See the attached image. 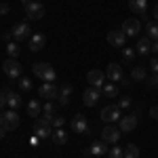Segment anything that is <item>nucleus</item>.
Masks as SVG:
<instances>
[{"label":"nucleus","instance_id":"nucleus-14","mask_svg":"<svg viewBox=\"0 0 158 158\" xmlns=\"http://www.w3.org/2000/svg\"><path fill=\"white\" fill-rule=\"evenodd\" d=\"M38 95L49 99V101H53V99H57V95H59V89H57V85H53V82H44V85H40V89H38Z\"/></svg>","mask_w":158,"mask_h":158},{"label":"nucleus","instance_id":"nucleus-6","mask_svg":"<svg viewBox=\"0 0 158 158\" xmlns=\"http://www.w3.org/2000/svg\"><path fill=\"white\" fill-rule=\"evenodd\" d=\"M101 120L103 122H108V124H112V122H116V120H120L122 116H120V108H118V103H110V106H106V108L101 110Z\"/></svg>","mask_w":158,"mask_h":158},{"label":"nucleus","instance_id":"nucleus-34","mask_svg":"<svg viewBox=\"0 0 158 158\" xmlns=\"http://www.w3.org/2000/svg\"><path fill=\"white\" fill-rule=\"evenodd\" d=\"M51 124H53V129H63V124H65V118H63V116H53Z\"/></svg>","mask_w":158,"mask_h":158},{"label":"nucleus","instance_id":"nucleus-9","mask_svg":"<svg viewBox=\"0 0 158 158\" xmlns=\"http://www.w3.org/2000/svg\"><path fill=\"white\" fill-rule=\"evenodd\" d=\"M120 127H114V124H108L103 131H101V139L106 141V143H118V139H120Z\"/></svg>","mask_w":158,"mask_h":158},{"label":"nucleus","instance_id":"nucleus-39","mask_svg":"<svg viewBox=\"0 0 158 158\" xmlns=\"http://www.w3.org/2000/svg\"><path fill=\"white\" fill-rule=\"evenodd\" d=\"M150 116H152L154 120H158V106H154V108H150Z\"/></svg>","mask_w":158,"mask_h":158},{"label":"nucleus","instance_id":"nucleus-22","mask_svg":"<svg viewBox=\"0 0 158 158\" xmlns=\"http://www.w3.org/2000/svg\"><path fill=\"white\" fill-rule=\"evenodd\" d=\"M2 93L6 95V106H9L11 110H17L19 106H21V97H19V93L9 91V89H6V91H2Z\"/></svg>","mask_w":158,"mask_h":158},{"label":"nucleus","instance_id":"nucleus-25","mask_svg":"<svg viewBox=\"0 0 158 158\" xmlns=\"http://www.w3.org/2000/svg\"><path fill=\"white\" fill-rule=\"evenodd\" d=\"M146 36L152 40H158V21H150L146 23Z\"/></svg>","mask_w":158,"mask_h":158},{"label":"nucleus","instance_id":"nucleus-8","mask_svg":"<svg viewBox=\"0 0 158 158\" xmlns=\"http://www.w3.org/2000/svg\"><path fill=\"white\" fill-rule=\"evenodd\" d=\"M122 32L127 34V38L131 36H139V32H141V19H137V17H131V19H124V23H122Z\"/></svg>","mask_w":158,"mask_h":158},{"label":"nucleus","instance_id":"nucleus-23","mask_svg":"<svg viewBox=\"0 0 158 158\" xmlns=\"http://www.w3.org/2000/svg\"><path fill=\"white\" fill-rule=\"evenodd\" d=\"M51 139L55 141V146H65V143H68V133H65L63 129H53Z\"/></svg>","mask_w":158,"mask_h":158},{"label":"nucleus","instance_id":"nucleus-36","mask_svg":"<svg viewBox=\"0 0 158 158\" xmlns=\"http://www.w3.org/2000/svg\"><path fill=\"white\" fill-rule=\"evenodd\" d=\"M11 13V6L6 2H0V15H9Z\"/></svg>","mask_w":158,"mask_h":158},{"label":"nucleus","instance_id":"nucleus-32","mask_svg":"<svg viewBox=\"0 0 158 158\" xmlns=\"http://www.w3.org/2000/svg\"><path fill=\"white\" fill-rule=\"evenodd\" d=\"M108 158H124V148H110L108 150Z\"/></svg>","mask_w":158,"mask_h":158},{"label":"nucleus","instance_id":"nucleus-11","mask_svg":"<svg viewBox=\"0 0 158 158\" xmlns=\"http://www.w3.org/2000/svg\"><path fill=\"white\" fill-rule=\"evenodd\" d=\"M139 110H135L133 114H127V116H122L120 118V131H124V133H131V131H135V127H137V120H139Z\"/></svg>","mask_w":158,"mask_h":158},{"label":"nucleus","instance_id":"nucleus-16","mask_svg":"<svg viewBox=\"0 0 158 158\" xmlns=\"http://www.w3.org/2000/svg\"><path fill=\"white\" fill-rule=\"evenodd\" d=\"M108 42L112 47H124V42H127V34L120 30H110L108 32Z\"/></svg>","mask_w":158,"mask_h":158},{"label":"nucleus","instance_id":"nucleus-1","mask_svg":"<svg viewBox=\"0 0 158 158\" xmlns=\"http://www.w3.org/2000/svg\"><path fill=\"white\" fill-rule=\"evenodd\" d=\"M32 72L36 74L40 80H44V82H53L55 78H57V72H55V68L51 65V63H42V61H38L32 65Z\"/></svg>","mask_w":158,"mask_h":158},{"label":"nucleus","instance_id":"nucleus-42","mask_svg":"<svg viewBox=\"0 0 158 158\" xmlns=\"http://www.w3.org/2000/svg\"><path fill=\"white\" fill-rule=\"evenodd\" d=\"M152 53H158V40H154V44H152Z\"/></svg>","mask_w":158,"mask_h":158},{"label":"nucleus","instance_id":"nucleus-40","mask_svg":"<svg viewBox=\"0 0 158 158\" xmlns=\"http://www.w3.org/2000/svg\"><path fill=\"white\" fill-rule=\"evenodd\" d=\"M4 106H6V95H4V93L0 91V110L4 108Z\"/></svg>","mask_w":158,"mask_h":158},{"label":"nucleus","instance_id":"nucleus-33","mask_svg":"<svg viewBox=\"0 0 158 158\" xmlns=\"http://www.w3.org/2000/svg\"><path fill=\"white\" fill-rule=\"evenodd\" d=\"M19 89H21V91H32V80H30V78H19Z\"/></svg>","mask_w":158,"mask_h":158},{"label":"nucleus","instance_id":"nucleus-17","mask_svg":"<svg viewBox=\"0 0 158 158\" xmlns=\"http://www.w3.org/2000/svg\"><path fill=\"white\" fill-rule=\"evenodd\" d=\"M108 150H110L108 143L101 139V141H95V143H91V148H89V150H85L82 154H85V156H101V154H108Z\"/></svg>","mask_w":158,"mask_h":158},{"label":"nucleus","instance_id":"nucleus-7","mask_svg":"<svg viewBox=\"0 0 158 158\" xmlns=\"http://www.w3.org/2000/svg\"><path fill=\"white\" fill-rule=\"evenodd\" d=\"M25 15H27L30 21H38V19L44 17V6L38 0H32L30 4H25Z\"/></svg>","mask_w":158,"mask_h":158},{"label":"nucleus","instance_id":"nucleus-4","mask_svg":"<svg viewBox=\"0 0 158 158\" xmlns=\"http://www.w3.org/2000/svg\"><path fill=\"white\" fill-rule=\"evenodd\" d=\"M0 127L9 133V131H15L19 127V114L17 110H9L6 114H0Z\"/></svg>","mask_w":158,"mask_h":158},{"label":"nucleus","instance_id":"nucleus-13","mask_svg":"<svg viewBox=\"0 0 158 158\" xmlns=\"http://www.w3.org/2000/svg\"><path fill=\"white\" fill-rule=\"evenodd\" d=\"M129 9L133 13H137V15H141V21H146V23H150V19H148V0H129Z\"/></svg>","mask_w":158,"mask_h":158},{"label":"nucleus","instance_id":"nucleus-29","mask_svg":"<svg viewBox=\"0 0 158 158\" xmlns=\"http://www.w3.org/2000/svg\"><path fill=\"white\" fill-rule=\"evenodd\" d=\"M124 158H139V148L135 146V143L124 146Z\"/></svg>","mask_w":158,"mask_h":158},{"label":"nucleus","instance_id":"nucleus-26","mask_svg":"<svg viewBox=\"0 0 158 158\" xmlns=\"http://www.w3.org/2000/svg\"><path fill=\"white\" fill-rule=\"evenodd\" d=\"M146 68H143V65H135L133 70H131V78H133V80H139V82H141V80H146Z\"/></svg>","mask_w":158,"mask_h":158},{"label":"nucleus","instance_id":"nucleus-44","mask_svg":"<svg viewBox=\"0 0 158 158\" xmlns=\"http://www.w3.org/2000/svg\"><path fill=\"white\" fill-rule=\"evenodd\" d=\"M4 135H6V131H4V129H2V127H0V139H2V137H4Z\"/></svg>","mask_w":158,"mask_h":158},{"label":"nucleus","instance_id":"nucleus-43","mask_svg":"<svg viewBox=\"0 0 158 158\" xmlns=\"http://www.w3.org/2000/svg\"><path fill=\"white\" fill-rule=\"evenodd\" d=\"M152 15H154V19L158 21V2H156V6H154V13H152Z\"/></svg>","mask_w":158,"mask_h":158},{"label":"nucleus","instance_id":"nucleus-45","mask_svg":"<svg viewBox=\"0 0 158 158\" xmlns=\"http://www.w3.org/2000/svg\"><path fill=\"white\" fill-rule=\"evenodd\" d=\"M21 2H23V4H30V2H32V0H21Z\"/></svg>","mask_w":158,"mask_h":158},{"label":"nucleus","instance_id":"nucleus-31","mask_svg":"<svg viewBox=\"0 0 158 158\" xmlns=\"http://www.w3.org/2000/svg\"><path fill=\"white\" fill-rule=\"evenodd\" d=\"M135 55H137V51H135V49L124 47V51H122V59L127 61V63H133V61H135Z\"/></svg>","mask_w":158,"mask_h":158},{"label":"nucleus","instance_id":"nucleus-3","mask_svg":"<svg viewBox=\"0 0 158 158\" xmlns=\"http://www.w3.org/2000/svg\"><path fill=\"white\" fill-rule=\"evenodd\" d=\"M34 133H36L38 139H49L51 135H53V124H51V120H47L44 116L42 118H36L34 120Z\"/></svg>","mask_w":158,"mask_h":158},{"label":"nucleus","instance_id":"nucleus-15","mask_svg":"<svg viewBox=\"0 0 158 158\" xmlns=\"http://www.w3.org/2000/svg\"><path fill=\"white\" fill-rule=\"evenodd\" d=\"M99 99H101V91L95 89V86H89L85 93H82V101H85V106H89V108H93Z\"/></svg>","mask_w":158,"mask_h":158},{"label":"nucleus","instance_id":"nucleus-10","mask_svg":"<svg viewBox=\"0 0 158 158\" xmlns=\"http://www.w3.org/2000/svg\"><path fill=\"white\" fill-rule=\"evenodd\" d=\"M70 127H72L74 133H89V120H86L85 114H80V112H76V114H74Z\"/></svg>","mask_w":158,"mask_h":158},{"label":"nucleus","instance_id":"nucleus-20","mask_svg":"<svg viewBox=\"0 0 158 158\" xmlns=\"http://www.w3.org/2000/svg\"><path fill=\"white\" fill-rule=\"evenodd\" d=\"M72 91H74L72 85H61V86H59V95H57V99H59V106H63V108H65V106L70 103Z\"/></svg>","mask_w":158,"mask_h":158},{"label":"nucleus","instance_id":"nucleus-46","mask_svg":"<svg viewBox=\"0 0 158 158\" xmlns=\"http://www.w3.org/2000/svg\"><path fill=\"white\" fill-rule=\"evenodd\" d=\"M38 2H42V0H38Z\"/></svg>","mask_w":158,"mask_h":158},{"label":"nucleus","instance_id":"nucleus-2","mask_svg":"<svg viewBox=\"0 0 158 158\" xmlns=\"http://www.w3.org/2000/svg\"><path fill=\"white\" fill-rule=\"evenodd\" d=\"M106 78L112 82H118V85H129V80L124 78V70L120 68V63H108V70H106Z\"/></svg>","mask_w":158,"mask_h":158},{"label":"nucleus","instance_id":"nucleus-19","mask_svg":"<svg viewBox=\"0 0 158 158\" xmlns=\"http://www.w3.org/2000/svg\"><path fill=\"white\" fill-rule=\"evenodd\" d=\"M13 38H15V42H21V40H25V38L30 36V25L27 23H17L15 27H13Z\"/></svg>","mask_w":158,"mask_h":158},{"label":"nucleus","instance_id":"nucleus-30","mask_svg":"<svg viewBox=\"0 0 158 158\" xmlns=\"http://www.w3.org/2000/svg\"><path fill=\"white\" fill-rule=\"evenodd\" d=\"M101 93H103V95H106V97H116V95H118V86L116 85H103L101 86Z\"/></svg>","mask_w":158,"mask_h":158},{"label":"nucleus","instance_id":"nucleus-41","mask_svg":"<svg viewBox=\"0 0 158 158\" xmlns=\"http://www.w3.org/2000/svg\"><path fill=\"white\" fill-rule=\"evenodd\" d=\"M11 38H13V34H11V32H6V34H2V40H6V42H11Z\"/></svg>","mask_w":158,"mask_h":158},{"label":"nucleus","instance_id":"nucleus-35","mask_svg":"<svg viewBox=\"0 0 158 158\" xmlns=\"http://www.w3.org/2000/svg\"><path fill=\"white\" fill-rule=\"evenodd\" d=\"M133 106V99L131 97H120V101H118V108L120 110H129Z\"/></svg>","mask_w":158,"mask_h":158},{"label":"nucleus","instance_id":"nucleus-5","mask_svg":"<svg viewBox=\"0 0 158 158\" xmlns=\"http://www.w3.org/2000/svg\"><path fill=\"white\" fill-rule=\"evenodd\" d=\"M2 72L6 74L9 78H17V80H19V78H21V72H23V68H21V63H19L17 59H11V57H9V59L2 63Z\"/></svg>","mask_w":158,"mask_h":158},{"label":"nucleus","instance_id":"nucleus-28","mask_svg":"<svg viewBox=\"0 0 158 158\" xmlns=\"http://www.w3.org/2000/svg\"><path fill=\"white\" fill-rule=\"evenodd\" d=\"M19 42H6V55L11 57V59H17V55H19Z\"/></svg>","mask_w":158,"mask_h":158},{"label":"nucleus","instance_id":"nucleus-38","mask_svg":"<svg viewBox=\"0 0 158 158\" xmlns=\"http://www.w3.org/2000/svg\"><path fill=\"white\" fill-rule=\"evenodd\" d=\"M150 70L158 74V59H152V61H150Z\"/></svg>","mask_w":158,"mask_h":158},{"label":"nucleus","instance_id":"nucleus-27","mask_svg":"<svg viewBox=\"0 0 158 158\" xmlns=\"http://www.w3.org/2000/svg\"><path fill=\"white\" fill-rule=\"evenodd\" d=\"M55 112H57V108H55V103H53V101H49V103H44V106H42V114H44V118H47V120H53V116H57Z\"/></svg>","mask_w":158,"mask_h":158},{"label":"nucleus","instance_id":"nucleus-18","mask_svg":"<svg viewBox=\"0 0 158 158\" xmlns=\"http://www.w3.org/2000/svg\"><path fill=\"white\" fill-rule=\"evenodd\" d=\"M44 44H47V36L44 34H32V38H30V51L32 53H38V51L44 49Z\"/></svg>","mask_w":158,"mask_h":158},{"label":"nucleus","instance_id":"nucleus-24","mask_svg":"<svg viewBox=\"0 0 158 158\" xmlns=\"http://www.w3.org/2000/svg\"><path fill=\"white\" fill-rule=\"evenodd\" d=\"M40 112H42L40 101H38V99H30V103H27V114H30L32 118H38V116H40Z\"/></svg>","mask_w":158,"mask_h":158},{"label":"nucleus","instance_id":"nucleus-21","mask_svg":"<svg viewBox=\"0 0 158 158\" xmlns=\"http://www.w3.org/2000/svg\"><path fill=\"white\" fill-rule=\"evenodd\" d=\"M135 51H137V55H148V53H152V42H150V38L148 36H141L137 40V44H135Z\"/></svg>","mask_w":158,"mask_h":158},{"label":"nucleus","instance_id":"nucleus-37","mask_svg":"<svg viewBox=\"0 0 158 158\" xmlns=\"http://www.w3.org/2000/svg\"><path fill=\"white\" fill-rule=\"evenodd\" d=\"M148 85H150V86H158V74H154V76L148 80Z\"/></svg>","mask_w":158,"mask_h":158},{"label":"nucleus","instance_id":"nucleus-12","mask_svg":"<svg viewBox=\"0 0 158 158\" xmlns=\"http://www.w3.org/2000/svg\"><path fill=\"white\" fill-rule=\"evenodd\" d=\"M86 80H89V86L101 89V86L106 85V72H101V70H89Z\"/></svg>","mask_w":158,"mask_h":158}]
</instances>
